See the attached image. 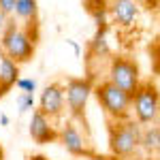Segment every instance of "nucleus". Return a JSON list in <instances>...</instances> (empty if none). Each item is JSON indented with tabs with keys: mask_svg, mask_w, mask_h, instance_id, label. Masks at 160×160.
Listing matches in <instances>:
<instances>
[{
	"mask_svg": "<svg viewBox=\"0 0 160 160\" xmlns=\"http://www.w3.org/2000/svg\"><path fill=\"white\" fill-rule=\"evenodd\" d=\"M37 109L53 122L64 115L66 102H64V86L60 81H51L43 88V92L38 94V100H37Z\"/></svg>",
	"mask_w": 160,
	"mask_h": 160,
	"instance_id": "6e6552de",
	"label": "nucleus"
},
{
	"mask_svg": "<svg viewBox=\"0 0 160 160\" xmlns=\"http://www.w3.org/2000/svg\"><path fill=\"white\" fill-rule=\"evenodd\" d=\"M58 143L75 158H90V156H94V152L90 148V141L79 130L75 120H68L66 124H62V128H58Z\"/></svg>",
	"mask_w": 160,
	"mask_h": 160,
	"instance_id": "0eeeda50",
	"label": "nucleus"
},
{
	"mask_svg": "<svg viewBox=\"0 0 160 160\" xmlns=\"http://www.w3.org/2000/svg\"><path fill=\"white\" fill-rule=\"evenodd\" d=\"M19 64L9 60L7 56H0V98L7 96L15 88V81L19 79Z\"/></svg>",
	"mask_w": 160,
	"mask_h": 160,
	"instance_id": "ddd939ff",
	"label": "nucleus"
},
{
	"mask_svg": "<svg viewBox=\"0 0 160 160\" xmlns=\"http://www.w3.org/2000/svg\"><path fill=\"white\" fill-rule=\"evenodd\" d=\"M107 13L111 17V24L120 30H130L139 22V4L132 0H107Z\"/></svg>",
	"mask_w": 160,
	"mask_h": 160,
	"instance_id": "1a4fd4ad",
	"label": "nucleus"
},
{
	"mask_svg": "<svg viewBox=\"0 0 160 160\" xmlns=\"http://www.w3.org/2000/svg\"><path fill=\"white\" fill-rule=\"evenodd\" d=\"M11 124V120H9V115H4L2 111H0V126H9Z\"/></svg>",
	"mask_w": 160,
	"mask_h": 160,
	"instance_id": "6ab92c4d",
	"label": "nucleus"
},
{
	"mask_svg": "<svg viewBox=\"0 0 160 160\" xmlns=\"http://www.w3.org/2000/svg\"><path fill=\"white\" fill-rule=\"evenodd\" d=\"M13 19H17L22 26L38 28V2L37 0H15Z\"/></svg>",
	"mask_w": 160,
	"mask_h": 160,
	"instance_id": "9b49d317",
	"label": "nucleus"
},
{
	"mask_svg": "<svg viewBox=\"0 0 160 160\" xmlns=\"http://www.w3.org/2000/svg\"><path fill=\"white\" fill-rule=\"evenodd\" d=\"M107 81L120 88L124 94H128L130 98L137 94V90L141 88L143 79H141V71L135 58L130 56H115L111 58L109 68H107Z\"/></svg>",
	"mask_w": 160,
	"mask_h": 160,
	"instance_id": "20e7f679",
	"label": "nucleus"
},
{
	"mask_svg": "<svg viewBox=\"0 0 160 160\" xmlns=\"http://www.w3.org/2000/svg\"><path fill=\"white\" fill-rule=\"evenodd\" d=\"M109 152L115 158H132L139 152V135H141V126L128 118V120H109Z\"/></svg>",
	"mask_w": 160,
	"mask_h": 160,
	"instance_id": "f03ea898",
	"label": "nucleus"
},
{
	"mask_svg": "<svg viewBox=\"0 0 160 160\" xmlns=\"http://www.w3.org/2000/svg\"><path fill=\"white\" fill-rule=\"evenodd\" d=\"M0 56H2V51H0Z\"/></svg>",
	"mask_w": 160,
	"mask_h": 160,
	"instance_id": "5701e85b",
	"label": "nucleus"
},
{
	"mask_svg": "<svg viewBox=\"0 0 160 160\" xmlns=\"http://www.w3.org/2000/svg\"><path fill=\"white\" fill-rule=\"evenodd\" d=\"M0 160H2V145H0Z\"/></svg>",
	"mask_w": 160,
	"mask_h": 160,
	"instance_id": "412c9836",
	"label": "nucleus"
},
{
	"mask_svg": "<svg viewBox=\"0 0 160 160\" xmlns=\"http://www.w3.org/2000/svg\"><path fill=\"white\" fill-rule=\"evenodd\" d=\"M26 160H51L49 156H45V154H30Z\"/></svg>",
	"mask_w": 160,
	"mask_h": 160,
	"instance_id": "a211bd4d",
	"label": "nucleus"
},
{
	"mask_svg": "<svg viewBox=\"0 0 160 160\" xmlns=\"http://www.w3.org/2000/svg\"><path fill=\"white\" fill-rule=\"evenodd\" d=\"M7 19H9V17H7V13H4L2 9H0V30L4 28V24H7Z\"/></svg>",
	"mask_w": 160,
	"mask_h": 160,
	"instance_id": "aec40b11",
	"label": "nucleus"
},
{
	"mask_svg": "<svg viewBox=\"0 0 160 160\" xmlns=\"http://www.w3.org/2000/svg\"><path fill=\"white\" fill-rule=\"evenodd\" d=\"M139 4V9H148V11H156L158 7V0H132Z\"/></svg>",
	"mask_w": 160,
	"mask_h": 160,
	"instance_id": "dca6fc26",
	"label": "nucleus"
},
{
	"mask_svg": "<svg viewBox=\"0 0 160 160\" xmlns=\"http://www.w3.org/2000/svg\"><path fill=\"white\" fill-rule=\"evenodd\" d=\"M130 118L139 126H152L158 124L160 118V96L158 88L152 81H143L141 88L132 96V107H130Z\"/></svg>",
	"mask_w": 160,
	"mask_h": 160,
	"instance_id": "39448f33",
	"label": "nucleus"
},
{
	"mask_svg": "<svg viewBox=\"0 0 160 160\" xmlns=\"http://www.w3.org/2000/svg\"><path fill=\"white\" fill-rule=\"evenodd\" d=\"M15 88H17V92L34 94V92H37V79H32V77H19V79L15 81Z\"/></svg>",
	"mask_w": 160,
	"mask_h": 160,
	"instance_id": "2eb2a0df",
	"label": "nucleus"
},
{
	"mask_svg": "<svg viewBox=\"0 0 160 160\" xmlns=\"http://www.w3.org/2000/svg\"><path fill=\"white\" fill-rule=\"evenodd\" d=\"M0 51L15 64L30 62L37 51V28L15 24V19H7L0 30Z\"/></svg>",
	"mask_w": 160,
	"mask_h": 160,
	"instance_id": "f257e3e1",
	"label": "nucleus"
},
{
	"mask_svg": "<svg viewBox=\"0 0 160 160\" xmlns=\"http://www.w3.org/2000/svg\"><path fill=\"white\" fill-rule=\"evenodd\" d=\"M139 149H143V154L148 158H158V152H160V128H158V124L141 126Z\"/></svg>",
	"mask_w": 160,
	"mask_h": 160,
	"instance_id": "f8f14e48",
	"label": "nucleus"
},
{
	"mask_svg": "<svg viewBox=\"0 0 160 160\" xmlns=\"http://www.w3.org/2000/svg\"><path fill=\"white\" fill-rule=\"evenodd\" d=\"M145 160H158V158H145Z\"/></svg>",
	"mask_w": 160,
	"mask_h": 160,
	"instance_id": "4be33fe9",
	"label": "nucleus"
},
{
	"mask_svg": "<svg viewBox=\"0 0 160 160\" xmlns=\"http://www.w3.org/2000/svg\"><path fill=\"white\" fill-rule=\"evenodd\" d=\"M0 9L7 13V17H11L13 9H15V0H0Z\"/></svg>",
	"mask_w": 160,
	"mask_h": 160,
	"instance_id": "f3484780",
	"label": "nucleus"
},
{
	"mask_svg": "<svg viewBox=\"0 0 160 160\" xmlns=\"http://www.w3.org/2000/svg\"><path fill=\"white\" fill-rule=\"evenodd\" d=\"M28 135L32 137V141L37 145H47V143H58V126L49 120L47 115H43L38 109H32L30 124H28Z\"/></svg>",
	"mask_w": 160,
	"mask_h": 160,
	"instance_id": "9d476101",
	"label": "nucleus"
},
{
	"mask_svg": "<svg viewBox=\"0 0 160 160\" xmlns=\"http://www.w3.org/2000/svg\"><path fill=\"white\" fill-rule=\"evenodd\" d=\"M92 94L96 96L100 109L105 111V115L111 122L115 120H128L130 118V107H132V98L128 94H124L120 88L109 83L107 79H102L100 83L92 88Z\"/></svg>",
	"mask_w": 160,
	"mask_h": 160,
	"instance_id": "7ed1b4c3",
	"label": "nucleus"
},
{
	"mask_svg": "<svg viewBox=\"0 0 160 160\" xmlns=\"http://www.w3.org/2000/svg\"><path fill=\"white\" fill-rule=\"evenodd\" d=\"M15 102H17V111H19V113H28V111L37 109V100H34V94H24V92H17V96H15Z\"/></svg>",
	"mask_w": 160,
	"mask_h": 160,
	"instance_id": "4468645a",
	"label": "nucleus"
},
{
	"mask_svg": "<svg viewBox=\"0 0 160 160\" xmlns=\"http://www.w3.org/2000/svg\"><path fill=\"white\" fill-rule=\"evenodd\" d=\"M64 86V102H66V109L71 120H79L83 122L86 120V109L90 96H92V79L90 77H68Z\"/></svg>",
	"mask_w": 160,
	"mask_h": 160,
	"instance_id": "423d86ee",
	"label": "nucleus"
}]
</instances>
